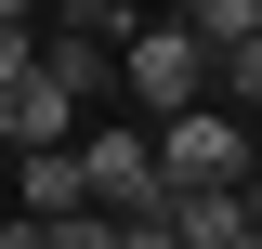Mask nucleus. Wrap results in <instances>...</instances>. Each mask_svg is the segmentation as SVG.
<instances>
[{
	"label": "nucleus",
	"instance_id": "obj_1",
	"mask_svg": "<svg viewBox=\"0 0 262 249\" xmlns=\"http://www.w3.org/2000/svg\"><path fill=\"white\" fill-rule=\"evenodd\" d=\"M118 79H131V92H144V118H196V105H210V92H223V53H210V39H196L184 27V13H170V27H144V39H131V53H118Z\"/></svg>",
	"mask_w": 262,
	"mask_h": 249
},
{
	"label": "nucleus",
	"instance_id": "obj_2",
	"mask_svg": "<svg viewBox=\"0 0 262 249\" xmlns=\"http://www.w3.org/2000/svg\"><path fill=\"white\" fill-rule=\"evenodd\" d=\"M249 171H262V144L223 118V105H196V118L158 131V184L170 197H249Z\"/></svg>",
	"mask_w": 262,
	"mask_h": 249
},
{
	"label": "nucleus",
	"instance_id": "obj_3",
	"mask_svg": "<svg viewBox=\"0 0 262 249\" xmlns=\"http://www.w3.org/2000/svg\"><path fill=\"white\" fill-rule=\"evenodd\" d=\"M79 184H92V210H105V223L170 210V184H158V131H79Z\"/></svg>",
	"mask_w": 262,
	"mask_h": 249
},
{
	"label": "nucleus",
	"instance_id": "obj_4",
	"mask_svg": "<svg viewBox=\"0 0 262 249\" xmlns=\"http://www.w3.org/2000/svg\"><path fill=\"white\" fill-rule=\"evenodd\" d=\"M0 144H13V157H66V144H79V92H66L53 66L0 92Z\"/></svg>",
	"mask_w": 262,
	"mask_h": 249
},
{
	"label": "nucleus",
	"instance_id": "obj_5",
	"mask_svg": "<svg viewBox=\"0 0 262 249\" xmlns=\"http://www.w3.org/2000/svg\"><path fill=\"white\" fill-rule=\"evenodd\" d=\"M170 236H184V249H249L262 210H249V197H170Z\"/></svg>",
	"mask_w": 262,
	"mask_h": 249
},
{
	"label": "nucleus",
	"instance_id": "obj_6",
	"mask_svg": "<svg viewBox=\"0 0 262 249\" xmlns=\"http://www.w3.org/2000/svg\"><path fill=\"white\" fill-rule=\"evenodd\" d=\"M92 184H79V157H27V223H79Z\"/></svg>",
	"mask_w": 262,
	"mask_h": 249
},
{
	"label": "nucleus",
	"instance_id": "obj_7",
	"mask_svg": "<svg viewBox=\"0 0 262 249\" xmlns=\"http://www.w3.org/2000/svg\"><path fill=\"white\" fill-rule=\"evenodd\" d=\"M184 27L210 39V53H249L262 39V0H184Z\"/></svg>",
	"mask_w": 262,
	"mask_h": 249
},
{
	"label": "nucleus",
	"instance_id": "obj_8",
	"mask_svg": "<svg viewBox=\"0 0 262 249\" xmlns=\"http://www.w3.org/2000/svg\"><path fill=\"white\" fill-rule=\"evenodd\" d=\"M0 249H105V210H79V223H27V210H13Z\"/></svg>",
	"mask_w": 262,
	"mask_h": 249
},
{
	"label": "nucleus",
	"instance_id": "obj_9",
	"mask_svg": "<svg viewBox=\"0 0 262 249\" xmlns=\"http://www.w3.org/2000/svg\"><path fill=\"white\" fill-rule=\"evenodd\" d=\"M223 92H236V105H262V39H249V53H223Z\"/></svg>",
	"mask_w": 262,
	"mask_h": 249
},
{
	"label": "nucleus",
	"instance_id": "obj_10",
	"mask_svg": "<svg viewBox=\"0 0 262 249\" xmlns=\"http://www.w3.org/2000/svg\"><path fill=\"white\" fill-rule=\"evenodd\" d=\"M249 210H262V171H249Z\"/></svg>",
	"mask_w": 262,
	"mask_h": 249
},
{
	"label": "nucleus",
	"instance_id": "obj_11",
	"mask_svg": "<svg viewBox=\"0 0 262 249\" xmlns=\"http://www.w3.org/2000/svg\"><path fill=\"white\" fill-rule=\"evenodd\" d=\"M249 249H262V236H249Z\"/></svg>",
	"mask_w": 262,
	"mask_h": 249
}]
</instances>
